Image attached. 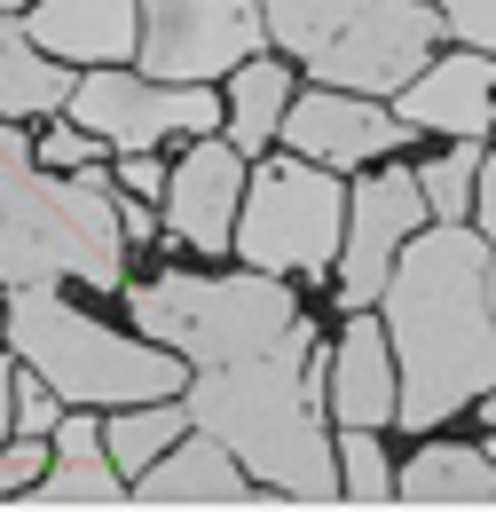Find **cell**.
<instances>
[{
  "mask_svg": "<svg viewBox=\"0 0 496 512\" xmlns=\"http://www.w3.org/2000/svg\"><path fill=\"white\" fill-rule=\"evenodd\" d=\"M386 347H394V418L441 426L496 386V316H489V237L465 221H441L434 237H410L378 292Z\"/></svg>",
  "mask_w": 496,
  "mask_h": 512,
  "instance_id": "6da1fadb",
  "label": "cell"
},
{
  "mask_svg": "<svg viewBox=\"0 0 496 512\" xmlns=\"http://www.w3.org/2000/svg\"><path fill=\"white\" fill-rule=\"evenodd\" d=\"M315 386H323L315 331L300 316L276 347H260L245 363H205L189 379L182 410H189V426L213 434L252 481L284 489L292 505H331L339 497V457H331V434H323Z\"/></svg>",
  "mask_w": 496,
  "mask_h": 512,
  "instance_id": "7a4b0ae2",
  "label": "cell"
},
{
  "mask_svg": "<svg viewBox=\"0 0 496 512\" xmlns=\"http://www.w3.org/2000/svg\"><path fill=\"white\" fill-rule=\"evenodd\" d=\"M126 229L111 174H56L32 158L24 127H0V284H87L119 292Z\"/></svg>",
  "mask_w": 496,
  "mask_h": 512,
  "instance_id": "3957f363",
  "label": "cell"
},
{
  "mask_svg": "<svg viewBox=\"0 0 496 512\" xmlns=\"http://www.w3.org/2000/svg\"><path fill=\"white\" fill-rule=\"evenodd\" d=\"M8 355L56 386L79 410H126V402H166L182 394V355L158 339H119L111 323L79 316L56 284H16L8 292Z\"/></svg>",
  "mask_w": 496,
  "mask_h": 512,
  "instance_id": "277c9868",
  "label": "cell"
},
{
  "mask_svg": "<svg viewBox=\"0 0 496 512\" xmlns=\"http://www.w3.org/2000/svg\"><path fill=\"white\" fill-rule=\"evenodd\" d=\"M126 308L142 323V339L174 347L197 371L205 363H245V355L276 347L300 323V300L268 268H252V276H189V268H166V276L134 284Z\"/></svg>",
  "mask_w": 496,
  "mask_h": 512,
  "instance_id": "5b68a950",
  "label": "cell"
},
{
  "mask_svg": "<svg viewBox=\"0 0 496 512\" xmlns=\"http://www.w3.org/2000/svg\"><path fill=\"white\" fill-rule=\"evenodd\" d=\"M339 229H347V190L331 182V166L260 150V174H245L229 253H245L268 276H323L339 253Z\"/></svg>",
  "mask_w": 496,
  "mask_h": 512,
  "instance_id": "8992f818",
  "label": "cell"
},
{
  "mask_svg": "<svg viewBox=\"0 0 496 512\" xmlns=\"http://www.w3.org/2000/svg\"><path fill=\"white\" fill-rule=\"evenodd\" d=\"M71 119L87 134H103L111 150H158L166 134H213L221 127V95L213 87H174L150 71L95 64L87 79H71Z\"/></svg>",
  "mask_w": 496,
  "mask_h": 512,
  "instance_id": "52a82bcc",
  "label": "cell"
},
{
  "mask_svg": "<svg viewBox=\"0 0 496 512\" xmlns=\"http://www.w3.org/2000/svg\"><path fill=\"white\" fill-rule=\"evenodd\" d=\"M434 40H441V16L426 0H355V16L308 64L323 71V87H347V95H402L434 64Z\"/></svg>",
  "mask_w": 496,
  "mask_h": 512,
  "instance_id": "ba28073f",
  "label": "cell"
},
{
  "mask_svg": "<svg viewBox=\"0 0 496 512\" xmlns=\"http://www.w3.org/2000/svg\"><path fill=\"white\" fill-rule=\"evenodd\" d=\"M260 0H142V71L174 87H213L221 71L260 56Z\"/></svg>",
  "mask_w": 496,
  "mask_h": 512,
  "instance_id": "9c48e42d",
  "label": "cell"
},
{
  "mask_svg": "<svg viewBox=\"0 0 496 512\" xmlns=\"http://www.w3.org/2000/svg\"><path fill=\"white\" fill-rule=\"evenodd\" d=\"M418 221H426V197H418V174H402V166L371 174L347 197V229H339V300L347 308H378L394 253L418 237Z\"/></svg>",
  "mask_w": 496,
  "mask_h": 512,
  "instance_id": "30bf717a",
  "label": "cell"
},
{
  "mask_svg": "<svg viewBox=\"0 0 496 512\" xmlns=\"http://www.w3.org/2000/svg\"><path fill=\"white\" fill-rule=\"evenodd\" d=\"M276 134L292 142V158H315V166H371L386 150H402V119L378 111V95H347V87H315V95H292Z\"/></svg>",
  "mask_w": 496,
  "mask_h": 512,
  "instance_id": "8fae6325",
  "label": "cell"
},
{
  "mask_svg": "<svg viewBox=\"0 0 496 512\" xmlns=\"http://www.w3.org/2000/svg\"><path fill=\"white\" fill-rule=\"evenodd\" d=\"M166 229L197 245V253H229V229H237V205H245V158L213 134L189 142L182 166H166Z\"/></svg>",
  "mask_w": 496,
  "mask_h": 512,
  "instance_id": "7c38bea8",
  "label": "cell"
},
{
  "mask_svg": "<svg viewBox=\"0 0 496 512\" xmlns=\"http://www.w3.org/2000/svg\"><path fill=\"white\" fill-rule=\"evenodd\" d=\"M126 505H260V497H252L245 465L213 442V434L189 426L166 457H150V465L126 481Z\"/></svg>",
  "mask_w": 496,
  "mask_h": 512,
  "instance_id": "4fadbf2b",
  "label": "cell"
},
{
  "mask_svg": "<svg viewBox=\"0 0 496 512\" xmlns=\"http://www.w3.org/2000/svg\"><path fill=\"white\" fill-rule=\"evenodd\" d=\"M24 32L56 64H119L142 40V0H32Z\"/></svg>",
  "mask_w": 496,
  "mask_h": 512,
  "instance_id": "5bb4252c",
  "label": "cell"
},
{
  "mask_svg": "<svg viewBox=\"0 0 496 512\" xmlns=\"http://www.w3.org/2000/svg\"><path fill=\"white\" fill-rule=\"evenodd\" d=\"M402 127L434 134H489L496 119V56H441L402 87Z\"/></svg>",
  "mask_w": 496,
  "mask_h": 512,
  "instance_id": "9a60e30c",
  "label": "cell"
},
{
  "mask_svg": "<svg viewBox=\"0 0 496 512\" xmlns=\"http://www.w3.org/2000/svg\"><path fill=\"white\" fill-rule=\"evenodd\" d=\"M24 505H126V473L103 449V426L71 402V418H56V457L48 473L24 489Z\"/></svg>",
  "mask_w": 496,
  "mask_h": 512,
  "instance_id": "2e32d148",
  "label": "cell"
},
{
  "mask_svg": "<svg viewBox=\"0 0 496 512\" xmlns=\"http://www.w3.org/2000/svg\"><path fill=\"white\" fill-rule=\"evenodd\" d=\"M394 347H386V323L378 316H355L339 355H331V410L339 426H386L394 418Z\"/></svg>",
  "mask_w": 496,
  "mask_h": 512,
  "instance_id": "e0dca14e",
  "label": "cell"
},
{
  "mask_svg": "<svg viewBox=\"0 0 496 512\" xmlns=\"http://www.w3.org/2000/svg\"><path fill=\"white\" fill-rule=\"evenodd\" d=\"M63 103H71V71L16 16H0V119H48Z\"/></svg>",
  "mask_w": 496,
  "mask_h": 512,
  "instance_id": "ac0fdd59",
  "label": "cell"
},
{
  "mask_svg": "<svg viewBox=\"0 0 496 512\" xmlns=\"http://www.w3.org/2000/svg\"><path fill=\"white\" fill-rule=\"evenodd\" d=\"M284 103H292V71L276 64V56H245V64L229 71V103H221V142L237 150V158H260L268 150V134L284 119Z\"/></svg>",
  "mask_w": 496,
  "mask_h": 512,
  "instance_id": "d6986e66",
  "label": "cell"
},
{
  "mask_svg": "<svg viewBox=\"0 0 496 512\" xmlns=\"http://www.w3.org/2000/svg\"><path fill=\"white\" fill-rule=\"evenodd\" d=\"M394 505H496V457L489 449L434 442L402 465V497Z\"/></svg>",
  "mask_w": 496,
  "mask_h": 512,
  "instance_id": "ffe728a7",
  "label": "cell"
},
{
  "mask_svg": "<svg viewBox=\"0 0 496 512\" xmlns=\"http://www.w3.org/2000/svg\"><path fill=\"white\" fill-rule=\"evenodd\" d=\"M182 434H189V410L174 402V394H166V402H126L119 418L103 426V449H111V465H119L126 481H134L150 457H166V449L182 442Z\"/></svg>",
  "mask_w": 496,
  "mask_h": 512,
  "instance_id": "44dd1931",
  "label": "cell"
},
{
  "mask_svg": "<svg viewBox=\"0 0 496 512\" xmlns=\"http://www.w3.org/2000/svg\"><path fill=\"white\" fill-rule=\"evenodd\" d=\"M347 16H355V0H260V24L284 56H315Z\"/></svg>",
  "mask_w": 496,
  "mask_h": 512,
  "instance_id": "7402d4cb",
  "label": "cell"
},
{
  "mask_svg": "<svg viewBox=\"0 0 496 512\" xmlns=\"http://www.w3.org/2000/svg\"><path fill=\"white\" fill-rule=\"evenodd\" d=\"M339 497L347 505H394V465H386L371 426H347L339 434Z\"/></svg>",
  "mask_w": 496,
  "mask_h": 512,
  "instance_id": "603a6c76",
  "label": "cell"
},
{
  "mask_svg": "<svg viewBox=\"0 0 496 512\" xmlns=\"http://www.w3.org/2000/svg\"><path fill=\"white\" fill-rule=\"evenodd\" d=\"M473 174H481V150H473V134H457V150H449V158L418 166V197H426V213L465 221V205H473Z\"/></svg>",
  "mask_w": 496,
  "mask_h": 512,
  "instance_id": "cb8c5ba5",
  "label": "cell"
},
{
  "mask_svg": "<svg viewBox=\"0 0 496 512\" xmlns=\"http://www.w3.org/2000/svg\"><path fill=\"white\" fill-rule=\"evenodd\" d=\"M63 418V394L40 371H16V434H56Z\"/></svg>",
  "mask_w": 496,
  "mask_h": 512,
  "instance_id": "d4e9b609",
  "label": "cell"
},
{
  "mask_svg": "<svg viewBox=\"0 0 496 512\" xmlns=\"http://www.w3.org/2000/svg\"><path fill=\"white\" fill-rule=\"evenodd\" d=\"M95 150H103V134H87V127H48L40 142H32V158H40V166H56V174L95 166Z\"/></svg>",
  "mask_w": 496,
  "mask_h": 512,
  "instance_id": "484cf974",
  "label": "cell"
},
{
  "mask_svg": "<svg viewBox=\"0 0 496 512\" xmlns=\"http://www.w3.org/2000/svg\"><path fill=\"white\" fill-rule=\"evenodd\" d=\"M40 473H48V449H40V434H16V442H0V497L32 489Z\"/></svg>",
  "mask_w": 496,
  "mask_h": 512,
  "instance_id": "4316f807",
  "label": "cell"
},
{
  "mask_svg": "<svg viewBox=\"0 0 496 512\" xmlns=\"http://www.w3.org/2000/svg\"><path fill=\"white\" fill-rule=\"evenodd\" d=\"M434 16L457 32V40H473V48H496V0H434Z\"/></svg>",
  "mask_w": 496,
  "mask_h": 512,
  "instance_id": "83f0119b",
  "label": "cell"
},
{
  "mask_svg": "<svg viewBox=\"0 0 496 512\" xmlns=\"http://www.w3.org/2000/svg\"><path fill=\"white\" fill-rule=\"evenodd\" d=\"M111 182H134V197H158L166 190V166H158V150H119V174Z\"/></svg>",
  "mask_w": 496,
  "mask_h": 512,
  "instance_id": "f1b7e54d",
  "label": "cell"
},
{
  "mask_svg": "<svg viewBox=\"0 0 496 512\" xmlns=\"http://www.w3.org/2000/svg\"><path fill=\"white\" fill-rule=\"evenodd\" d=\"M473 205H481V237L496 245V142H489V158H481V174H473Z\"/></svg>",
  "mask_w": 496,
  "mask_h": 512,
  "instance_id": "f546056e",
  "label": "cell"
},
{
  "mask_svg": "<svg viewBox=\"0 0 496 512\" xmlns=\"http://www.w3.org/2000/svg\"><path fill=\"white\" fill-rule=\"evenodd\" d=\"M119 229H126V245H134V237H142V245L158 237V213H150V197H119Z\"/></svg>",
  "mask_w": 496,
  "mask_h": 512,
  "instance_id": "4dcf8cb0",
  "label": "cell"
},
{
  "mask_svg": "<svg viewBox=\"0 0 496 512\" xmlns=\"http://www.w3.org/2000/svg\"><path fill=\"white\" fill-rule=\"evenodd\" d=\"M16 426V355H0V442Z\"/></svg>",
  "mask_w": 496,
  "mask_h": 512,
  "instance_id": "1f68e13d",
  "label": "cell"
},
{
  "mask_svg": "<svg viewBox=\"0 0 496 512\" xmlns=\"http://www.w3.org/2000/svg\"><path fill=\"white\" fill-rule=\"evenodd\" d=\"M489 316H496V253H489Z\"/></svg>",
  "mask_w": 496,
  "mask_h": 512,
  "instance_id": "d6a6232c",
  "label": "cell"
},
{
  "mask_svg": "<svg viewBox=\"0 0 496 512\" xmlns=\"http://www.w3.org/2000/svg\"><path fill=\"white\" fill-rule=\"evenodd\" d=\"M481 402H489V434H496V386H489V394H481Z\"/></svg>",
  "mask_w": 496,
  "mask_h": 512,
  "instance_id": "836d02e7",
  "label": "cell"
},
{
  "mask_svg": "<svg viewBox=\"0 0 496 512\" xmlns=\"http://www.w3.org/2000/svg\"><path fill=\"white\" fill-rule=\"evenodd\" d=\"M16 8H24V0H0V16H16Z\"/></svg>",
  "mask_w": 496,
  "mask_h": 512,
  "instance_id": "e575fe53",
  "label": "cell"
}]
</instances>
